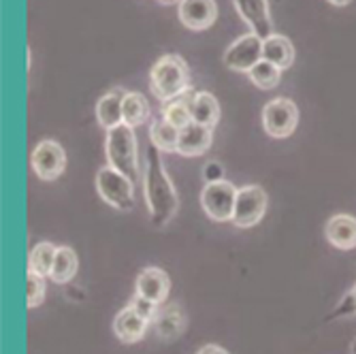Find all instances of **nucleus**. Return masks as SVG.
I'll list each match as a JSON object with an SVG mask.
<instances>
[{
	"instance_id": "nucleus-16",
	"label": "nucleus",
	"mask_w": 356,
	"mask_h": 354,
	"mask_svg": "<svg viewBox=\"0 0 356 354\" xmlns=\"http://www.w3.org/2000/svg\"><path fill=\"white\" fill-rule=\"evenodd\" d=\"M124 96H126V90L113 88L111 92L101 96V101L96 103V120H99V124L105 128V131H111V128L124 124V118H122Z\"/></svg>"
},
{
	"instance_id": "nucleus-8",
	"label": "nucleus",
	"mask_w": 356,
	"mask_h": 354,
	"mask_svg": "<svg viewBox=\"0 0 356 354\" xmlns=\"http://www.w3.org/2000/svg\"><path fill=\"white\" fill-rule=\"evenodd\" d=\"M30 165H32V171L37 173V177L51 182V179H58L64 173V169H67V154H64V147L58 141L45 139V141H39L37 147L32 150Z\"/></svg>"
},
{
	"instance_id": "nucleus-4",
	"label": "nucleus",
	"mask_w": 356,
	"mask_h": 354,
	"mask_svg": "<svg viewBox=\"0 0 356 354\" xmlns=\"http://www.w3.org/2000/svg\"><path fill=\"white\" fill-rule=\"evenodd\" d=\"M96 190L101 199L118 211H133L135 207V184L113 167H103L96 173Z\"/></svg>"
},
{
	"instance_id": "nucleus-21",
	"label": "nucleus",
	"mask_w": 356,
	"mask_h": 354,
	"mask_svg": "<svg viewBox=\"0 0 356 354\" xmlns=\"http://www.w3.org/2000/svg\"><path fill=\"white\" fill-rule=\"evenodd\" d=\"M77 267H79V261H77L75 250L69 248V246H58V250H56V259H54V267H51L49 277H51L56 284H67V282H71V280L75 277Z\"/></svg>"
},
{
	"instance_id": "nucleus-31",
	"label": "nucleus",
	"mask_w": 356,
	"mask_h": 354,
	"mask_svg": "<svg viewBox=\"0 0 356 354\" xmlns=\"http://www.w3.org/2000/svg\"><path fill=\"white\" fill-rule=\"evenodd\" d=\"M350 3H352V0H329V5H333V7H346Z\"/></svg>"
},
{
	"instance_id": "nucleus-18",
	"label": "nucleus",
	"mask_w": 356,
	"mask_h": 354,
	"mask_svg": "<svg viewBox=\"0 0 356 354\" xmlns=\"http://www.w3.org/2000/svg\"><path fill=\"white\" fill-rule=\"evenodd\" d=\"M154 327H156V335L165 341H171L175 337L181 335V331L186 329V314L179 305H169L163 312H158L156 320H154Z\"/></svg>"
},
{
	"instance_id": "nucleus-9",
	"label": "nucleus",
	"mask_w": 356,
	"mask_h": 354,
	"mask_svg": "<svg viewBox=\"0 0 356 354\" xmlns=\"http://www.w3.org/2000/svg\"><path fill=\"white\" fill-rule=\"evenodd\" d=\"M263 60V39L248 32V35L239 37L224 54V64L226 69L235 73H250L252 67H256Z\"/></svg>"
},
{
	"instance_id": "nucleus-6",
	"label": "nucleus",
	"mask_w": 356,
	"mask_h": 354,
	"mask_svg": "<svg viewBox=\"0 0 356 354\" xmlns=\"http://www.w3.org/2000/svg\"><path fill=\"white\" fill-rule=\"evenodd\" d=\"M237 190L239 188H235L229 179H220V182L205 184V188L201 192L203 211L213 222H229V220H233Z\"/></svg>"
},
{
	"instance_id": "nucleus-11",
	"label": "nucleus",
	"mask_w": 356,
	"mask_h": 354,
	"mask_svg": "<svg viewBox=\"0 0 356 354\" xmlns=\"http://www.w3.org/2000/svg\"><path fill=\"white\" fill-rule=\"evenodd\" d=\"M233 5L241 19L252 28L254 35L267 39L273 35V19L269 13L267 0H233Z\"/></svg>"
},
{
	"instance_id": "nucleus-32",
	"label": "nucleus",
	"mask_w": 356,
	"mask_h": 354,
	"mask_svg": "<svg viewBox=\"0 0 356 354\" xmlns=\"http://www.w3.org/2000/svg\"><path fill=\"white\" fill-rule=\"evenodd\" d=\"M158 3H163V5H173V3H177V0H158Z\"/></svg>"
},
{
	"instance_id": "nucleus-22",
	"label": "nucleus",
	"mask_w": 356,
	"mask_h": 354,
	"mask_svg": "<svg viewBox=\"0 0 356 354\" xmlns=\"http://www.w3.org/2000/svg\"><path fill=\"white\" fill-rule=\"evenodd\" d=\"M122 118L126 126H141L149 118V103L141 92H126L122 103Z\"/></svg>"
},
{
	"instance_id": "nucleus-15",
	"label": "nucleus",
	"mask_w": 356,
	"mask_h": 354,
	"mask_svg": "<svg viewBox=\"0 0 356 354\" xmlns=\"http://www.w3.org/2000/svg\"><path fill=\"white\" fill-rule=\"evenodd\" d=\"M325 235L331 246L337 250H354L356 248V218L348 214H335L329 218Z\"/></svg>"
},
{
	"instance_id": "nucleus-7",
	"label": "nucleus",
	"mask_w": 356,
	"mask_h": 354,
	"mask_svg": "<svg viewBox=\"0 0 356 354\" xmlns=\"http://www.w3.org/2000/svg\"><path fill=\"white\" fill-rule=\"evenodd\" d=\"M299 109L290 99H273L263 109V128L273 139H286L297 131Z\"/></svg>"
},
{
	"instance_id": "nucleus-13",
	"label": "nucleus",
	"mask_w": 356,
	"mask_h": 354,
	"mask_svg": "<svg viewBox=\"0 0 356 354\" xmlns=\"http://www.w3.org/2000/svg\"><path fill=\"white\" fill-rule=\"evenodd\" d=\"M213 141V131L207 126H201L197 122H192L184 126L179 131V141H177V154L181 156H201L211 147Z\"/></svg>"
},
{
	"instance_id": "nucleus-2",
	"label": "nucleus",
	"mask_w": 356,
	"mask_h": 354,
	"mask_svg": "<svg viewBox=\"0 0 356 354\" xmlns=\"http://www.w3.org/2000/svg\"><path fill=\"white\" fill-rule=\"evenodd\" d=\"M107 165L115 171L124 173L133 184H141V169H139V154H137V137L135 128L120 124L107 131L105 139Z\"/></svg>"
},
{
	"instance_id": "nucleus-3",
	"label": "nucleus",
	"mask_w": 356,
	"mask_h": 354,
	"mask_svg": "<svg viewBox=\"0 0 356 354\" xmlns=\"http://www.w3.org/2000/svg\"><path fill=\"white\" fill-rule=\"evenodd\" d=\"M149 88L156 99L163 103H169L175 96L190 90V71L186 60L177 54L158 58L149 71Z\"/></svg>"
},
{
	"instance_id": "nucleus-23",
	"label": "nucleus",
	"mask_w": 356,
	"mask_h": 354,
	"mask_svg": "<svg viewBox=\"0 0 356 354\" xmlns=\"http://www.w3.org/2000/svg\"><path fill=\"white\" fill-rule=\"evenodd\" d=\"M149 139L160 152H175L177 154V141H179V131L171 126L163 115L154 118L149 126Z\"/></svg>"
},
{
	"instance_id": "nucleus-1",
	"label": "nucleus",
	"mask_w": 356,
	"mask_h": 354,
	"mask_svg": "<svg viewBox=\"0 0 356 354\" xmlns=\"http://www.w3.org/2000/svg\"><path fill=\"white\" fill-rule=\"evenodd\" d=\"M158 147L149 143L147 147V160H145V173H143V190L145 201L149 207V220L156 229H163L173 220L179 207L177 190L158 156Z\"/></svg>"
},
{
	"instance_id": "nucleus-12",
	"label": "nucleus",
	"mask_w": 356,
	"mask_h": 354,
	"mask_svg": "<svg viewBox=\"0 0 356 354\" xmlns=\"http://www.w3.org/2000/svg\"><path fill=\"white\" fill-rule=\"evenodd\" d=\"M169 291H171V280L158 267H145L137 277V295L158 305L165 303V299L169 297Z\"/></svg>"
},
{
	"instance_id": "nucleus-30",
	"label": "nucleus",
	"mask_w": 356,
	"mask_h": 354,
	"mask_svg": "<svg viewBox=\"0 0 356 354\" xmlns=\"http://www.w3.org/2000/svg\"><path fill=\"white\" fill-rule=\"evenodd\" d=\"M199 354H229L224 348H220V346H216V344H209V346H203L201 350H199Z\"/></svg>"
},
{
	"instance_id": "nucleus-28",
	"label": "nucleus",
	"mask_w": 356,
	"mask_h": 354,
	"mask_svg": "<svg viewBox=\"0 0 356 354\" xmlns=\"http://www.w3.org/2000/svg\"><path fill=\"white\" fill-rule=\"evenodd\" d=\"M352 316V314H356V301H354V297H352V293L350 295H346V299L339 303V307L333 312V318H337V316Z\"/></svg>"
},
{
	"instance_id": "nucleus-14",
	"label": "nucleus",
	"mask_w": 356,
	"mask_h": 354,
	"mask_svg": "<svg viewBox=\"0 0 356 354\" xmlns=\"http://www.w3.org/2000/svg\"><path fill=\"white\" fill-rule=\"evenodd\" d=\"M149 323L145 318H141L131 305H126L124 309L118 312V316L113 318V331L120 337V341L124 344H137L145 337Z\"/></svg>"
},
{
	"instance_id": "nucleus-27",
	"label": "nucleus",
	"mask_w": 356,
	"mask_h": 354,
	"mask_svg": "<svg viewBox=\"0 0 356 354\" xmlns=\"http://www.w3.org/2000/svg\"><path fill=\"white\" fill-rule=\"evenodd\" d=\"M131 307H133L141 318H145L147 323H154L156 316H158V303H154V301H149V299H145V297H139V295L133 297Z\"/></svg>"
},
{
	"instance_id": "nucleus-5",
	"label": "nucleus",
	"mask_w": 356,
	"mask_h": 354,
	"mask_svg": "<svg viewBox=\"0 0 356 354\" xmlns=\"http://www.w3.org/2000/svg\"><path fill=\"white\" fill-rule=\"evenodd\" d=\"M265 211H267L265 188L258 184H250L237 190V201L231 222L237 229H252L263 220Z\"/></svg>"
},
{
	"instance_id": "nucleus-29",
	"label": "nucleus",
	"mask_w": 356,
	"mask_h": 354,
	"mask_svg": "<svg viewBox=\"0 0 356 354\" xmlns=\"http://www.w3.org/2000/svg\"><path fill=\"white\" fill-rule=\"evenodd\" d=\"M203 175H205L207 184L224 179V171H222V167H220L218 163H209V165H205V169H203Z\"/></svg>"
},
{
	"instance_id": "nucleus-19",
	"label": "nucleus",
	"mask_w": 356,
	"mask_h": 354,
	"mask_svg": "<svg viewBox=\"0 0 356 354\" xmlns=\"http://www.w3.org/2000/svg\"><path fill=\"white\" fill-rule=\"evenodd\" d=\"M194 94H197V92L190 88L184 94L171 99L169 103H165V107H163V118L171 126H175L177 131H181L184 126L192 124V101H194Z\"/></svg>"
},
{
	"instance_id": "nucleus-26",
	"label": "nucleus",
	"mask_w": 356,
	"mask_h": 354,
	"mask_svg": "<svg viewBox=\"0 0 356 354\" xmlns=\"http://www.w3.org/2000/svg\"><path fill=\"white\" fill-rule=\"evenodd\" d=\"M26 295H28V307H37L45 301V277L35 273V271H28L26 275Z\"/></svg>"
},
{
	"instance_id": "nucleus-10",
	"label": "nucleus",
	"mask_w": 356,
	"mask_h": 354,
	"mask_svg": "<svg viewBox=\"0 0 356 354\" xmlns=\"http://www.w3.org/2000/svg\"><path fill=\"white\" fill-rule=\"evenodd\" d=\"M177 15L188 30H207L218 17V5L216 0H179Z\"/></svg>"
},
{
	"instance_id": "nucleus-20",
	"label": "nucleus",
	"mask_w": 356,
	"mask_h": 354,
	"mask_svg": "<svg viewBox=\"0 0 356 354\" xmlns=\"http://www.w3.org/2000/svg\"><path fill=\"white\" fill-rule=\"evenodd\" d=\"M220 120V105L216 101V96L209 92H197L192 101V122H197L201 126H207L213 131V126Z\"/></svg>"
},
{
	"instance_id": "nucleus-25",
	"label": "nucleus",
	"mask_w": 356,
	"mask_h": 354,
	"mask_svg": "<svg viewBox=\"0 0 356 354\" xmlns=\"http://www.w3.org/2000/svg\"><path fill=\"white\" fill-rule=\"evenodd\" d=\"M248 75H250L252 83L261 90H273L282 81V71L267 60H261L256 67H252V71Z\"/></svg>"
},
{
	"instance_id": "nucleus-34",
	"label": "nucleus",
	"mask_w": 356,
	"mask_h": 354,
	"mask_svg": "<svg viewBox=\"0 0 356 354\" xmlns=\"http://www.w3.org/2000/svg\"><path fill=\"white\" fill-rule=\"evenodd\" d=\"M352 354H356V341H354V346H352Z\"/></svg>"
},
{
	"instance_id": "nucleus-33",
	"label": "nucleus",
	"mask_w": 356,
	"mask_h": 354,
	"mask_svg": "<svg viewBox=\"0 0 356 354\" xmlns=\"http://www.w3.org/2000/svg\"><path fill=\"white\" fill-rule=\"evenodd\" d=\"M352 297H354V301H356V286L352 288Z\"/></svg>"
},
{
	"instance_id": "nucleus-17",
	"label": "nucleus",
	"mask_w": 356,
	"mask_h": 354,
	"mask_svg": "<svg viewBox=\"0 0 356 354\" xmlns=\"http://www.w3.org/2000/svg\"><path fill=\"white\" fill-rule=\"evenodd\" d=\"M263 60L275 64L280 71L290 69L295 62V45L284 35H273L263 39Z\"/></svg>"
},
{
	"instance_id": "nucleus-24",
	"label": "nucleus",
	"mask_w": 356,
	"mask_h": 354,
	"mask_svg": "<svg viewBox=\"0 0 356 354\" xmlns=\"http://www.w3.org/2000/svg\"><path fill=\"white\" fill-rule=\"evenodd\" d=\"M56 246L49 241H41L35 248L30 250L28 256V271H35L43 277H49L51 267H54V259H56Z\"/></svg>"
}]
</instances>
